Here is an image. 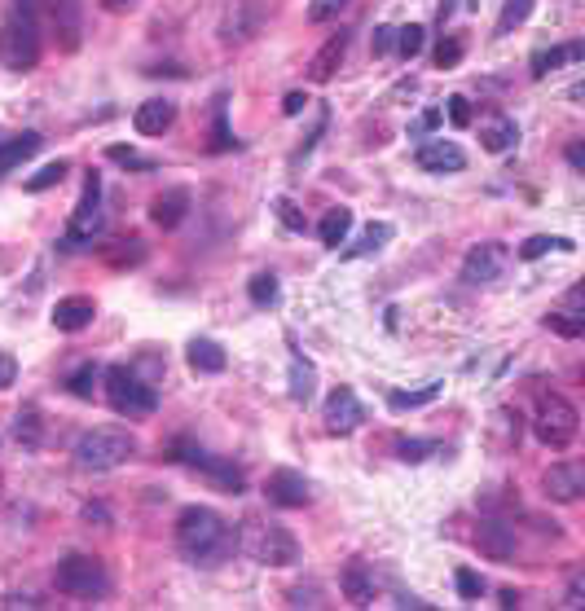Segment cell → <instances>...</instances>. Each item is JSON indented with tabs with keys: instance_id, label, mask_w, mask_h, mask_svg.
I'll use <instances>...</instances> for the list:
<instances>
[{
	"instance_id": "cell-20",
	"label": "cell",
	"mask_w": 585,
	"mask_h": 611,
	"mask_svg": "<svg viewBox=\"0 0 585 611\" xmlns=\"http://www.w3.org/2000/svg\"><path fill=\"white\" fill-rule=\"evenodd\" d=\"M172 119H176V106L163 102V97H150V102L132 115V128H137L141 137H163V132L172 128Z\"/></svg>"
},
{
	"instance_id": "cell-52",
	"label": "cell",
	"mask_w": 585,
	"mask_h": 611,
	"mask_svg": "<svg viewBox=\"0 0 585 611\" xmlns=\"http://www.w3.org/2000/svg\"><path fill=\"white\" fill-rule=\"evenodd\" d=\"M84 519H88V524H110V515H106L102 506H93V502L84 506Z\"/></svg>"
},
{
	"instance_id": "cell-18",
	"label": "cell",
	"mask_w": 585,
	"mask_h": 611,
	"mask_svg": "<svg viewBox=\"0 0 585 611\" xmlns=\"http://www.w3.org/2000/svg\"><path fill=\"white\" fill-rule=\"evenodd\" d=\"M93 299L88 295H66V299H58L53 304V326L58 330H66V335H75V330H84L88 321H93Z\"/></svg>"
},
{
	"instance_id": "cell-1",
	"label": "cell",
	"mask_w": 585,
	"mask_h": 611,
	"mask_svg": "<svg viewBox=\"0 0 585 611\" xmlns=\"http://www.w3.org/2000/svg\"><path fill=\"white\" fill-rule=\"evenodd\" d=\"M234 546H238L234 528H229L212 506H185L181 510V519H176V550H181V559L203 568V563L229 559Z\"/></svg>"
},
{
	"instance_id": "cell-47",
	"label": "cell",
	"mask_w": 585,
	"mask_h": 611,
	"mask_svg": "<svg viewBox=\"0 0 585 611\" xmlns=\"http://www.w3.org/2000/svg\"><path fill=\"white\" fill-rule=\"evenodd\" d=\"M278 211H282V225L286 229H295V233L304 229V216H300V207H295L291 198H278Z\"/></svg>"
},
{
	"instance_id": "cell-49",
	"label": "cell",
	"mask_w": 585,
	"mask_h": 611,
	"mask_svg": "<svg viewBox=\"0 0 585 611\" xmlns=\"http://www.w3.org/2000/svg\"><path fill=\"white\" fill-rule=\"evenodd\" d=\"M14 379H18V361L0 352V387H14Z\"/></svg>"
},
{
	"instance_id": "cell-21",
	"label": "cell",
	"mask_w": 585,
	"mask_h": 611,
	"mask_svg": "<svg viewBox=\"0 0 585 611\" xmlns=\"http://www.w3.org/2000/svg\"><path fill=\"white\" fill-rule=\"evenodd\" d=\"M49 18H53V31H58L62 49L66 53L80 49V5H75V0H53Z\"/></svg>"
},
{
	"instance_id": "cell-42",
	"label": "cell",
	"mask_w": 585,
	"mask_h": 611,
	"mask_svg": "<svg viewBox=\"0 0 585 611\" xmlns=\"http://www.w3.org/2000/svg\"><path fill=\"white\" fill-rule=\"evenodd\" d=\"M462 62V40L458 36H449V40H440L436 44V66L445 71V66H458Z\"/></svg>"
},
{
	"instance_id": "cell-37",
	"label": "cell",
	"mask_w": 585,
	"mask_h": 611,
	"mask_svg": "<svg viewBox=\"0 0 585 611\" xmlns=\"http://www.w3.org/2000/svg\"><path fill=\"white\" fill-rule=\"evenodd\" d=\"M546 326L555 330V335H564V339H581L585 335V321L577 313H546Z\"/></svg>"
},
{
	"instance_id": "cell-39",
	"label": "cell",
	"mask_w": 585,
	"mask_h": 611,
	"mask_svg": "<svg viewBox=\"0 0 585 611\" xmlns=\"http://www.w3.org/2000/svg\"><path fill=\"white\" fill-rule=\"evenodd\" d=\"M97 374H102V370H97V365L88 361V365H80V370L71 374V379H66V387H71L75 396H93V383H97Z\"/></svg>"
},
{
	"instance_id": "cell-2",
	"label": "cell",
	"mask_w": 585,
	"mask_h": 611,
	"mask_svg": "<svg viewBox=\"0 0 585 611\" xmlns=\"http://www.w3.org/2000/svg\"><path fill=\"white\" fill-rule=\"evenodd\" d=\"M238 546L251 554L256 563H264V568H291L295 559H300V541H295L291 528L282 524H264L260 515H251L247 524H242V532H234Z\"/></svg>"
},
{
	"instance_id": "cell-13",
	"label": "cell",
	"mask_w": 585,
	"mask_h": 611,
	"mask_svg": "<svg viewBox=\"0 0 585 611\" xmlns=\"http://www.w3.org/2000/svg\"><path fill=\"white\" fill-rule=\"evenodd\" d=\"M361 422H366V405L357 401V392H352V387H335L326 401V431L330 436H348Z\"/></svg>"
},
{
	"instance_id": "cell-29",
	"label": "cell",
	"mask_w": 585,
	"mask_h": 611,
	"mask_svg": "<svg viewBox=\"0 0 585 611\" xmlns=\"http://www.w3.org/2000/svg\"><path fill=\"white\" fill-rule=\"evenodd\" d=\"M348 229H352V211L348 207H335V211H326V216H322V225H317V238H322L326 247L335 251L339 242L348 238Z\"/></svg>"
},
{
	"instance_id": "cell-43",
	"label": "cell",
	"mask_w": 585,
	"mask_h": 611,
	"mask_svg": "<svg viewBox=\"0 0 585 611\" xmlns=\"http://www.w3.org/2000/svg\"><path fill=\"white\" fill-rule=\"evenodd\" d=\"M454 585H458V594H462V598H480V594H484V576H476L471 568H458Z\"/></svg>"
},
{
	"instance_id": "cell-23",
	"label": "cell",
	"mask_w": 585,
	"mask_h": 611,
	"mask_svg": "<svg viewBox=\"0 0 585 611\" xmlns=\"http://www.w3.org/2000/svg\"><path fill=\"white\" fill-rule=\"evenodd\" d=\"M339 590H344V598L352 607H370L374 603V576L366 563H348L344 576H339Z\"/></svg>"
},
{
	"instance_id": "cell-32",
	"label": "cell",
	"mask_w": 585,
	"mask_h": 611,
	"mask_svg": "<svg viewBox=\"0 0 585 611\" xmlns=\"http://www.w3.org/2000/svg\"><path fill=\"white\" fill-rule=\"evenodd\" d=\"M445 392V387L440 383H427V387H414V392H392L388 396V405L396 409V414H401V409H418V405H432L436 396Z\"/></svg>"
},
{
	"instance_id": "cell-10",
	"label": "cell",
	"mask_w": 585,
	"mask_h": 611,
	"mask_svg": "<svg viewBox=\"0 0 585 611\" xmlns=\"http://www.w3.org/2000/svg\"><path fill=\"white\" fill-rule=\"evenodd\" d=\"M506 264H511V251H506L502 242H476V247L467 251V260H462V282L489 286L506 273Z\"/></svg>"
},
{
	"instance_id": "cell-35",
	"label": "cell",
	"mask_w": 585,
	"mask_h": 611,
	"mask_svg": "<svg viewBox=\"0 0 585 611\" xmlns=\"http://www.w3.org/2000/svg\"><path fill=\"white\" fill-rule=\"evenodd\" d=\"M247 295H251V304H260V308L278 304V277H273V273H256V277H251V286H247Z\"/></svg>"
},
{
	"instance_id": "cell-9",
	"label": "cell",
	"mask_w": 585,
	"mask_h": 611,
	"mask_svg": "<svg viewBox=\"0 0 585 611\" xmlns=\"http://www.w3.org/2000/svg\"><path fill=\"white\" fill-rule=\"evenodd\" d=\"M176 458L190 466V471L207 475V480H212L216 488H225V493H242V488H247V475H242V466L229 462V458H212V453L194 449V444H176Z\"/></svg>"
},
{
	"instance_id": "cell-50",
	"label": "cell",
	"mask_w": 585,
	"mask_h": 611,
	"mask_svg": "<svg viewBox=\"0 0 585 611\" xmlns=\"http://www.w3.org/2000/svg\"><path fill=\"white\" fill-rule=\"evenodd\" d=\"M5 607H44V603H40L36 594H9V598H5Z\"/></svg>"
},
{
	"instance_id": "cell-19",
	"label": "cell",
	"mask_w": 585,
	"mask_h": 611,
	"mask_svg": "<svg viewBox=\"0 0 585 611\" xmlns=\"http://www.w3.org/2000/svg\"><path fill=\"white\" fill-rule=\"evenodd\" d=\"M480 146L489 154H506L511 146H520V128H515V119H506V115L480 119Z\"/></svg>"
},
{
	"instance_id": "cell-8",
	"label": "cell",
	"mask_w": 585,
	"mask_h": 611,
	"mask_svg": "<svg viewBox=\"0 0 585 611\" xmlns=\"http://www.w3.org/2000/svg\"><path fill=\"white\" fill-rule=\"evenodd\" d=\"M97 233H102V176L88 172L84 194H80V203H75V211H71V225H66L62 247H84V242H93Z\"/></svg>"
},
{
	"instance_id": "cell-55",
	"label": "cell",
	"mask_w": 585,
	"mask_h": 611,
	"mask_svg": "<svg viewBox=\"0 0 585 611\" xmlns=\"http://www.w3.org/2000/svg\"><path fill=\"white\" fill-rule=\"evenodd\" d=\"M502 607H520V594H515V590H502Z\"/></svg>"
},
{
	"instance_id": "cell-41",
	"label": "cell",
	"mask_w": 585,
	"mask_h": 611,
	"mask_svg": "<svg viewBox=\"0 0 585 611\" xmlns=\"http://www.w3.org/2000/svg\"><path fill=\"white\" fill-rule=\"evenodd\" d=\"M348 9V0H313L308 5V22H330V18H339Z\"/></svg>"
},
{
	"instance_id": "cell-6",
	"label": "cell",
	"mask_w": 585,
	"mask_h": 611,
	"mask_svg": "<svg viewBox=\"0 0 585 611\" xmlns=\"http://www.w3.org/2000/svg\"><path fill=\"white\" fill-rule=\"evenodd\" d=\"M53 585L66 598H102L110 590L106 568L93 559V554H66V559L53 568Z\"/></svg>"
},
{
	"instance_id": "cell-44",
	"label": "cell",
	"mask_w": 585,
	"mask_h": 611,
	"mask_svg": "<svg viewBox=\"0 0 585 611\" xmlns=\"http://www.w3.org/2000/svg\"><path fill=\"white\" fill-rule=\"evenodd\" d=\"M225 97H216V141H212V150H238V137H229V128H225Z\"/></svg>"
},
{
	"instance_id": "cell-4",
	"label": "cell",
	"mask_w": 585,
	"mask_h": 611,
	"mask_svg": "<svg viewBox=\"0 0 585 611\" xmlns=\"http://www.w3.org/2000/svg\"><path fill=\"white\" fill-rule=\"evenodd\" d=\"M0 62L9 71H31L40 62V14L9 9L0 22Z\"/></svg>"
},
{
	"instance_id": "cell-31",
	"label": "cell",
	"mask_w": 585,
	"mask_h": 611,
	"mask_svg": "<svg viewBox=\"0 0 585 611\" xmlns=\"http://www.w3.org/2000/svg\"><path fill=\"white\" fill-rule=\"evenodd\" d=\"M546 251H572V238H550V233H533L520 242V260H542Z\"/></svg>"
},
{
	"instance_id": "cell-17",
	"label": "cell",
	"mask_w": 585,
	"mask_h": 611,
	"mask_svg": "<svg viewBox=\"0 0 585 611\" xmlns=\"http://www.w3.org/2000/svg\"><path fill=\"white\" fill-rule=\"evenodd\" d=\"M476 550L484 554V559H515V528H506L502 519H484V524L476 528Z\"/></svg>"
},
{
	"instance_id": "cell-5",
	"label": "cell",
	"mask_w": 585,
	"mask_h": 611,
	"mask_svg": "<svg viewBox=\"0 0 585 611\" xmlns=\"http://www.w3.org/2000/svg\"><path fill=\"white\" fill-rule=\"evenodd\" d=\"M106 401L124 418H150L154 405H159V392H154L132 365H110L106 370Z\"/></svg>"
},
{
	"instance_id": "cell-24",
	"label": "cell",
	"mask_w": 585,
	"mask_h": 611,
	"mask_svg": "<svg viewBox=\"0 0 585 611\" xmlns=\"http://www.w3.org/2000/svg\"><path fill=\"white\" fill-rule=\"evenodd\" d=\"M313 392H317V370H313V361H308L304 352L295 348V339H291V401L308 405V401H313Z\"/></svg>"
},
{
	"instance_id": "cell-30",
	"label": "cell",
	"mask_w": 585,
	"mask_h": 611,
	"mask_svg": "<svg viewBox=\"0 0 585 611\" xmlns=\"http://www.w3.org/2000/svg\"><path fill=\"white\" fill-rule=\"evenodd\" d=\"M383 242H392V225H370L357 242H352L348 251H339V255H344V260H357V255H374V251L383 247Z\"/></svg>"
},
{
	"instance_id": "cell-57",
	"label": "cell",
	"mask_w": 585,
	"mask_h": 611,
	"mask_svg": "<svg viewBox=\"0 0 585 611\" xmlns=\"http://www.w3.org/2000/svg\"><path fill=\"white\" fill-rule=\"evenodd\" d=\"M128 5V0H106V9H124Z\"/></svg>"
},
{
	"instance_id": "cell-45",
	"label": "cell",
	"mask_w": 585,
	"mask_h": 611,
	"mask_svg": "<svg viewBox=\"0 0 585 611\" xmlns=\"http://www.w3.org/2000/svg\"><path fill=\"white\" fill-rule=\"evenodd\" d=\"M445 110H449V124H454V128H467V124H471V102H467L462 93L449 97Z\"/></svg>"
},
{
	"instance_id": "cell-11",
	"label": "cell",
	"mask_w": 585,
	"mask_h": 611,
	"mask_svg": "<svg viewBox=\"0 0 585 611\" xmlns=\"http://www.w3.org/2000/svg\"><path fill=\"white\" fill-rule=\"evenodd\" d=\"M264 497H269L273 506L282 510H300L313 502V488L300 471H291V466H278V471H269V480H264Z\"/></svg>"
},
{
	"instance_id": "cell-46",
	"label": "cell",
	"mask_w": 585,
	"mask_h": 611,
	"mask_svg": "<svg viewBox=\"0 0 585 611\" xmlns=\"http://www.w3.org/2000/svg\"><path fill=\"white\" fill-rule=\"evenodd\" d=\"M374 58H383V53L396 49V27H374V40H370Z\"/></svg>"
},
{
	"instance_id": "cell-14",
	"label": "cell",
	"mask_w": 585,
	"mask_h": 611,
	"mask_svg": "<svg viewBox=\"0 0 585 611\" xmlns=\"http://www.w3.org/2000/svg\"><path fill=\"white\" fill-rule=\"evenodd\" d=\"M260 22H264V9L256 5V0H234V5L225 9V18H220V40L247 44L260 31Z\"/></svg>"
},
{
	"instance_id": "cell-54",
	"label": "cell",
	"mask_w": 585,
	"mask_h": 611,
	"mask_svg": "<svg viewBox=\"0 0 585 611\" xmlns=\"http://www.w3.org/2000/svg\"><path fill=\"white\" fill-rule=\"evenodd\" d=\"M440 124V110H427L423 119H418V128H436Z\"/></svg>"
},
{
	"instance_id": "cell-36",
	"label": "cell",
	"mask_w": 585,
	"mask_h": 611,
	"mask_svg": "<svg viewBox=\"0 0 585 611\" xmlns=\"http://www.w3.org/2000/svg\"><path fill=\"white\" fill-rule=\"evenodd\" d=\"M62 176H66V159H53V163H44V168L31 176L27 190L31 194H44V190H53V185H62Z\"/></svg>"
},
{
	"instance_id": "cell-26",
	"label": "cell",
	"mask_w": 585,
	"mask_h": 611,
	"mask_svg": "<svg viewBox=\"0 0 585 611\" xmlns=\"http://www.w3.org/2000/svg\"><path fill=\"white\" fill-rule=\"evenodd\" d=\"M44 146L40 141V132H18V137H9V141H0V176L5 172H14L22 159H31Z\"/></svg>"
},
{
	"instance_id": "cell-53",
	"label": "cell",
	"mask_w": 585,
	"mask_h": 611,
	"mask_svg": "<svg viewBox=\"0 0 585 611\" xmlns=\"http://www.w3.org/2000/svg\"><path fill=\"white\" fill-rule=\"evenodd\" d=\"M44 0H14V9H22V14H40Z\"/></svg>"
},
{
	"instance_id": "cell-25",
	"label": "cell",
	"mask_w": 585,
	"mask_h": 611,
	"mask_svg": "<svg viewBox=\"0 0 585 611\" xmlns=\"http://www.w3.org/2000/svg\"><path fill=\"white\" fill-rule=\"evenodd\" d=\"M581 53H585V44H581V40H568V44H559V49H542V53H533V80H546V75H550V71H559V66L581 62Z\"/></svg>"
},
{
	"instance_id": "cell-51",
	"label": "cell",
	"mask_w": 585,
	"mask_h": 611,
	"mask_svg": "<svg viewBox=\"0 0 585 611\" xmlns=\"http://www.w3.org/2000/svg\"><path fill=\"white\" fill-rule=\"evenodd\" d=\"M568 163L577 172H585V150H581V141H568Z\"/></svg>"
},
{
	"instance_id": "cell-38",
	"label": "cell",
	"mask_w": 585,
	"mask_h": 611,
	"mask_svg": "<svg viewBox=\"0 0 585 611\" xmlns=\"http://www.w3.org/2000/svg\"><path fill=\"white\" fill-rule=\"evenodd\" d=\"M110 159H115L119 168H132V172H154V159H146V154H137L128 146H110Z\"/></svg>"
},
{
	"instance_id": "cell-3",
	"label": "cell",
	"mask_w": 585,
	"mask_h": 611,
	"mask_svg": "<svg viewBox=\"0 0 585 611\" xmlns=\"http://www.w3.org/2000/svg\"><path fill=\"white\" fill-rule=\"evenodd\" d=\"M132 453H137V436L124 427H88L80 440H75V462L84 471H115L124 466Z\"/></svg>"
},
{
	"instance_id": "cell-22",
	"label": "cell",
	"mask_w": 585,
	"mask_h": 611,
	"mask_svg": "<svg viewBox=\"0 0 585 611\" xmlns=\"http://www.w3.org/2000/svg\"><path fill=\"white\" fill-rule=\"evenodd\" d=\"M185 216H190V194H185V190H163L150 203V220L159 229H176Z\"/></svg>"
},
{
	"instance_id": "cell-40",
	"label": "cell",
	"mask_w": 585,
	"mask_h": 611,
	"mask_svg": "<svg viewBox=\"0 0 585 611\" xmlns=\"http://www.w3.org/2000/svg\"><path fill=\"white\" fill-rule=\"evenodd\" d=\"M396 453H401L405 462H423V458H432L436 453V440H401L396 444Z\"/></svg>"
},
{
	"instance_id": "cell-27",
	"label": "cell",
	"mask_w": 585,
	"mask_h": 611,
	"mask_svg": "<svg viewBox=\"0 0 585 611\" xmlns=\"http://www.w3.org/2000/svg\"><path fill=\"white\" fill-rule=\"evenodd\" d=\"M14 436H18L22 449H40L44 444V414L36 405H22L14 414Z\"/></svg>"
},
{
	"instance_id": "cell-15",
	"label": "cell",
	"mask_w": 585,
	"mask_h": 611,
	"mask_svg": "<svg viewBox=\"0 0 585 611\" xmlns=\"http://www.w3.org/2000/svg\"><path fill=\"white\" fill-rule=\"evenodd\" d=\"M348 31H335V36H330L322 49L313 53V62H308V80L313 84H330L339 75V66H344V58H348Z\"/></svg>"
},
{
	"instance_id": "cell-34",
	"label": "cell",
	"mask_w": 585,
	"mask_h": 611,
	"mask_svg": "<svg viewBox=\"0 0 585 611\" xmlns=\"http://www.w3.org/2000/svg\"><path fill=\"white\" fill-rule=\"evenodd\" d=\"M423 40H427V27L423 22H410V27L396 31V53H401V58H418V53H423Z\"/></svg>"
},
{
	"instance_id": "cell-12",
	"label": "cell",
	"mask_w": 585,
	"mask_h": 611,
	"mask_svg": "<svg viewBox=\"0 0 585 611\" xmlns=\"http://www.w3.org/2000/svg\"><path fill=\"white\" fill-rule=\"evenodd\" d=\"M542 493H546L555 506L581 502V493H585V466H581V462H555V466H550V471L542 475Z\"/></svg>"
},
{
	"instance_id": "cell-7",
	"label": "cell",
	"mask_w": 585,
	"mask_h": 611,
	"mask_svg": "<svg viewBox=\"0 0 585 611\" xmlns=\"http://www.w3.org/2000/svg\"><path fill=\"white\" fill-rule=\"evenodd\" d=\"M533 431H537V440H542L546 449H568V444L577 440V431H581V418H577V409H572L564 396L546 392L542 401H537Z\"/></svg>"
},
{
	"instance_id": "cell-33",
	"label": "cell",
	"mask_w": 585,
	"mask_h": 611,
	"mask_svg": "<svg viewBox=\"0 0 585 611\" xmlns=\"http://www.w3.org/2000/svg\"><path fill=\"white\" fill-rule=\"evenodd\" d=\"M537 0H506L502 5V18H498V36H511L520 22H528V14H533Z\"/></svg>"
},
{
	"instance_id": "cell-48",
	"label": "cell",
	"mask_w": 585,
	"mask_h": 611,
	"mask_svg": "<svg viewBox=\"0 0 585 611\" xmlns=\"http://www.w3.org/2000/svg\"><path fill=\"white\" fill-rule=\"evenodd\" d=\"M308 106V97H304V88H291V93H286L282 97V110H286V115H300V110Z\"/></svg>"
},
{
	"instance_id": "cell-16",
	"label": "cell",
	"mask_w": 585,
	"mask_h": 611,
	"mask_svg": "<svg viewBox=\"0 0 585 611\" xmlns=\"http://www.w3.org/2000/svg\"><path fill=\"white\" fill-rule=\"evenodd\" d=\"M414 163L423 172H462L467 168V154L454 141H427V146L414 150Z\"/></svg>"
},
{
	"instance_id": "cell-56",
	"label": "cell",
	"mask_w": 585,
	"mask_h": 611,
	"mask_svg": "<svg viewBox=\"0 0 585 611\" xmlns=\"http://www.w3.org/2000/svg\"><path fill=\"white\" fill-rule=\"evenodd\" d=\"M449 14H454V0H440V22H449Z\"/></svg>"
},
{
	"instance_id": "cell-58",
	"label": "cell",
	"mask_w": 585,
	"mask_h": 611,
	"mask_svg": "<svg viewBox=\"0 0 585 611\" xmlns=\"http://www.w3.org/2000/svg\"><path fill=\"white\" fill-rule=\"evenodd\" d=\"M0 493H5V480H0Z\"/></svg>"
},
{
	"instance_id": "cell-28",
	"label": "cell",
	"mask_w": 585,
	"mask_h": 611,
	"mask_svg": "<svg viewBox=\"0 0 585 611\" xmlns=\"http://www.w3.org/2000/svg\"><path fill=\"white\" fill-rule=\"evenodd\" d=\"M190 365L194 374H220L225 370V348L216 339H194L190 343Z\"/></svg>"
}]
</instances>
